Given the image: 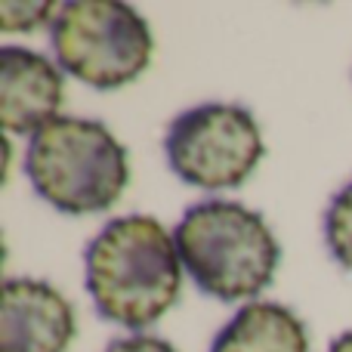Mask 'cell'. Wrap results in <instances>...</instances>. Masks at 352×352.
<instances>
[{
    "label": "cell",
    "mask_w": 352,
    "mask_h": 352,
    "mask_svg": "<svg viewBox=\"0 0 352 352\" xmlns=\"http://www.w3.org/2000/svg\"><path fill=\"white\" fill-rule=\"evenodd\" d=\"M210 352H309V334L287 306L248 303L213 337Z\"/></svg>",
    "instance_id": "8"
},
{
    "label": "cell",
    "mask_w": 352,
    "mask_h": 352,
    "mask_svg": "<svg viewBox=\"0 0 352 352\" xmlns=\"http://www.w3.org/2000/svg\"><path fill=\"white\" fill-rule=\"evenodd\" d=\"M105 352H179L173 349L167 340L161 337H146V334H136V337H121V340H111Z\"/></svg>",
    "instance_id": "11"
},
{
    "label": "cell",
    "mask_w": 352,
    "mask_h": 352,
    "mask_svg": "<svg viewBox=\"0 0 352 352\" xmlns=\"http://www.w3.org/2000/svg\"><path fill=\"white\" fill-rule=\"evenodd\" d=\"M56 3H12V0H3L0 3V28L6 31V34H12V31H37L41 25H47L50 19L56 22Z\"/></svg>",
    "instance_id": "10"
},
{
    "label": "cell",
    "mask_w": 352,
    "mask_h": 352,
    "mask_svg": "<svg viewBox=\"0 0 352 352\" xmlns=\"http://www.w3.org/2000/svg\"><path fill=\"white\" fill-rule=\"evenodd\" d=\"M74 334V309L53 285L37 278L3 281L0 352H65Z\"/></svg>",
    "instance_id": "6"
},
{
    "label": "cell",
    "mask_w": 352,
    "mask_h": 352,
    "mask_svg": "<svg viewBox=\"0 0 352 352\" xmlns=\"http://www.w3.org/2000/svg\"><path fill=\"white\" fill-rule=\"evenodd\" d=\"M328 352H352V331H349V334L337 337V340L328 346Z\"/></svg>",
    "instance_id": "12"
},
{
    "label": "cell",
    "mask_w": 352,
    "mask_h": 352,
    "mask_svg": "<svg viewBox=\"0 0 352 352\" xmlns=\"http://www.w3.org/2000/svg\"><path fill=\"white\" fill-rule=\"evenodd\" d=\"M182 269L213 300L238 303L266 291L281 260L278 238L256 210L238 201H201L173 232Z\"/></svg>",
    "instance_id": "2"
},
{
    "label": "cell",
    "mask_w": 352,
    "mask_h": 352,
    "mask_svg": "<svg viewBox=\"0 0 352 352\" xmlns=\"http://www.w3.org/2000/svg\"><path fill=\"white\" fill-rule=\"evenodd\" d=\"M164 152L170 170L182 182L217 192L248 182L266 146L248 109L207 102L173 118L164 136Z\"/></svg>",
    "instance_id": "5"
},
{
    "label": "cell",
    "mask_w": 352,
    "mask_h": 352,
    "mask_svg": "<svg viewBox=\"0 0 352 352\" xmlns=\"http://www.w3.org/2000/svg\"><path fill=\"white\" fill-rule=\"evenodd\" d=\"M25 173L50 207L74 217L115 207L130 182L127 148L115 133L72 115H59L31 136Z\"/></svg>",
    "instance_id": "3"
},
{
    "label": "cell",
    "mask_w": 352,
    "mask_h": 352,
    "mask_svg": "<svg viewBox=\"0 0 352 352\" xmlns=\"http://www.w3.org/2000/svg\"><path fill=\"white\" fill-rule=\"evenodd\" d=\"M87 291L99 316L124 328H148L179 300L182 260L155 217H118L84 250Z\"/></svg>",
    "instance_id": "1"
},
{
    "label": "cell",
    "mask_w": 352,
    "mask_h": 352,
    "mask_svg": "<svg viewBox=\"0 0 352 352\" xmlns=\"http://www.w3.org/2000/svg\"><path fill=\"white\" fill-rule=\"evenodd\" d=\"M324 244L331 256L352 272V182L331 198L324 210Z\"/></svg>",
    "instance_id": "9"
},
{
    "label": "cell",
    "mask_w": 352,
    "mask_h": 352,
    "mask_svg": "<svg viewBox=\"0 0 352 352\" xmlns=\"http://www.w3.org/2000/svg\"><path fill=\"white\" fill-rule=\"evenodd\" d=\"M62 72L25 47L0 50V121L6 133H31L59 118Z\"/></svg>",
    "instance_id": "7"
},
{
    "label": "cell",
    "mask_w": 352,
    "mask_h": 352,
    "mask_svg": "<svg viewBox=\"0 0 352 352\" xmlns=\"http://www.w3.org/2000/svg\"><path fill=\"white\" fill-rule=\"evenodd\" d=\"M50 41L56 62L96 90H118L136 80L155 50L148 22L130 3L118 0L62 3Z\"/></svg>",
    "instance_id": "4"
}]
</instances>
